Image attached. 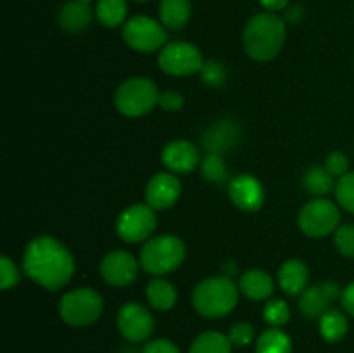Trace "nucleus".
I'll list each match as a JSON object with an SVG mask.
<instances>
[{
  "mask_svg": "<svg viewBox=\"0 0 354 353\" xmlns=\"http://www.w3.org/2000/svg\"><path fill=\"white\" fill-rule=\"evenodd\" d=\"M71 251L50 235H38L28 242L23 255V272L44 289L55 293L71 282L75 275Z\"/></svg>",
  "mask_w": 354,
  "mask_h": 353,
  "instance_id": "1",
  "label": "nucleus"
},
{
  "mask_svg": "<svg viewBox=\"0 0 354 353\" xmlns=\"http://www.w3.org/2000/svg\"><path fill=\"white\" fill-rule=\"evenodd\" d=\"M287 37L286 21L277 12L254 14L242 33L245 54L258 62H268L282 51Z\"/></svg>",
  "mask_w": 354,
  "mask_h": 353,
  "instance_id": "2",
  "label": "nucleus"
},
{
  "mask_svg": "<svg viewBox=\"0 0 354 353\" xmlns=\"http://www.w3.org/2000/svg\"><path fill=\"white\" fill-rule=\"evenodd\" d=\"M239 303V284L227 275H213L201 280L192 293L197 314L206 318L227 317Z\"/></svg>",
  "mask_w": 354,
  "mask_h": 353,
  "instance_id": "3",
  "label": "nucleus"
},
{
  "mask_svg": "<svg viewBox=\"0 0 354 353\" xmlns=\"http://www.w3.org/2000/svg\"><path fill=\"white\" fill-rule=\"evenodd\" d=\"M185 244L180 237L171 234L154 235L140 251V266L154 277H165L175 272L185 262Z\"/></svg>",
  "mask_w": 354,
  "mask_h": 353,
  "instance_id": "4",
  "label": "nucleus"
},
{
  "mask_svg": "<svg viewBox=\"0 0 354 353\" xmlns=\"http://www.w3.org/2000/svg\"><path fill=\"white\" fill-rule=\"evenodd\" d=\"M158 85L147 76H133L121 83L114 92V106L123 116L138 118L151 113L159 102Z\"/></svg>",
  "mask_w": 354,
  "mask_h": 353,
  "instance_id": "5",
  "label": "nucleus"
},
{
  "mask_svg": "<svg viewBox=\"0 0 354 353\" xmlns=\"http://www.w3.org/2000/svg\"><path fill=\"white\" fill-rule=\"evenodd\" d=\"M104 311V300L92 287H76L68 291L59 303V315L71 327L95 324Z\"/></svg>",
  "mask_w": 354,
  "mask_h": 353,
  "instance_id": "6",
  "label": "nucleus"
},
{
  "mask_svg": "<svg viewBox=\"0 0 354 353\" xmlns=\"http://www.w3.org/2000/svg\"><path fill=\"white\" fill-rule=\"evenodd\" d=\"M339 224H341V211H339L337 204L325 197L311 199L310 203L301 208L299 215H297V225H299L301 232L313 239L335 234V230L341 227Z\"/></svg>",
  "mask_w": 354,
  "mask_h": 353,
  "instance_id": "7",
  "label": "nucleus"
},
{
  "mask_svg": "<svg viewBox=\"0 0 354 353\" xmlns=\"http://www.w3.org/2000/svg\"><path fill=\"white\" fill-rule=\"evenodd\" d=\"M166 28L161 21L149 16H133L123 24V40L133 51L142 54L161 51L166 45Z\"/></svg>",
  "mask_w": 354,
  "mask_h": 353,
  "instance_id": "8",
  "label": "nucleus"
},
{
  "mask_svg": "<svg viewBox=\"0 0 354 353\" xmlns=\"http://www.w3.org/2000/svg\"><path fill=\"white\" fill-rule=\"evenodd\" d=\"M158 64L161 71L171 76H190L204 66L203 52L189 42H168L159 51Z\"/></svg>",
  "mask_w": 354,
  "mask_h": 353,
  "instance_id": "9",
  "label": "nucleus"
},
{
  "mask_svg": "<svg viewBox=\"0 0 354 353\" xmlns=\"http://www.w3.org/2000/svg\"><path fill=\"white\" fill-rule=\"evenodd\" d=\"M158 228V218L156 210H152L149 204H131L124 208L116 220V232L124 242H144L154 237V232Z\"/></svg>",
  "mask_w": 354,
  "mask_h": 353,
  "instance_id": "10",
  "label": "nucleus"
},
{
  "mask_svg": "<svg viewBox=\"0 0 354 353\" xmlns=\"http://www.w3.org/2000/svg\"><path fill=\"white\" fill-rule=\"evenodd\" d=\"M120 334L130 343H144L152 336L156 327L154 317L151 311L140 303H124L118 310L116 317Z\"/></svg>",
  "mask_w": 354,
  "mask_h": 353,
  "instance_id": "11",
  "label": "nucleus"
},
{
  "mask_svg": "<svg viewBox=\"0 0 354 353\" xmlns=\"http://www.w3.org/2000/svg\"><path fill=\"white\" fill-rule=\"evenodd\" d=\"M100 275L109 286L127 287L138 277V262L131 253L124 249H114L107 253L100 262Z\"/></svg>",
  "mask_w": 354,
  "mask_h": 353,
  "instance_id": "12",
  "label": "nucleus"
},
{
  "mask_svg": "<svg viewBox=\"0 0 354 353\" xmlns=\"http://www.w3.org/2000/svg\"><path fill=\"white\" fill-rule=\"evenodd\" d=\"M182 194V182L171 172L156 173L145 185V204L156 211L169 210Z\"/></svg>",
  "mask_w": 354,
  "mask_h": 353,
  "instance_id": "13",
  "label": "nucleus"
},
{
  "mask_svg": "<svg viewBox=\"0 0 354 353\" xmlns=\"http://www.w3.org/2000/svg\"><path fill=\"white\" fill-rule=\"evenodd\" d=\"M228 197L235 204V208L252 213V211L261 210L265 204V187L254 175L241 173V175H235L228 183Z\"/></svg>",
  "mask_w": 354,
  "mask_h": 353,
  "instance_id": "14",
  "label": "nucleus"
},
{
  "mask_svg": "<svg viewBox=\"0 0 354 353\" xmlns=\"http://www.w3.org/2000/svg\"><path fill=\"white\" fill-rule=\"evenodd\" d=\"M342 289L337 282L317 284V286L306 287L299 294V310L308 318H320L335 300H341Z\"/></svg>",
  "mask_w": 354,
  "mask_h": 353,
  "instance_id": "15",
  "label": "nucleus"
},
{
  "mask_svg": "<svg viewBox=\"0 0 354 353\" xmlns=\"http://www.w3.org/2000/svg\"><path fill=\"white\" fill-rule=\"evenodd\" d=\"M241 138V127L235 120L221 118L206 128L203 134V147L206 152L225 156L237 145Z\"/></svg>",
  "mask_w": 354,
  "mask_h": 353,
  "instance_id": "16",
  "label": "nucleus"
},
{
  "mask_svg": "<svg viewBox=\"0 0 354 353\" xmlns=\"http://www.w3.org/2000/svg\"><path fill=\"white\" fill-rule=\"evenodd\" d=\"M199 149L189 141H173L166 144L161 151V161L171 173H190L201 165Z\"/></svg>",
  "mask_w": 354,
  "mask_h": 353,
  "instance_id": "17",
  "label": "nucleus"
},
{
  "mask_svg": "<svg viewBox=\"0 0 354 353\" xmlns=\"http://www.w3.org/2000/svg\"><path fill=\"white\" fill-rule=\"evenodd\" d=\"M308 279H310V270L297 258L286 260L277 273L280 289L289 296H297L303 293L308 286Z\"/></svg>",
  "mask_w": 354,
  "mask_h": 353,
  "instance_id": "18",
  "label": "nucleus"
},
{
  "mask_svg": "<svg viewBox=\"0 0 354 353\" xmlns=\"http://www.w3.org/2000/svg\"><path fill=\"white\" fill-rule=\"evenodd\" d=\"M93 14L90 3L80 2V0H69L59 10V24L64 31L69 33H80L92 24Z\"/></svg>",
  "mask_w": 354,
  "mask_h": 353,
  "instance_id": "19",
  "label": "nucleus"
},
{
  "mask_svg": "<svg viewBox=\"0 0 354 353\" xmlns=\"http://www.w3.org/2000/svg\"><path fill=\"white\" fill-rule=\"evenodd\" d=\"M273 289H275V282H273L272 275L265 270H245L239 280V291L252 301L268 300L273 294Z\"/></svg>",
  "mask_w": 354,
  "mask_h": 353,
  "instance_id": "20",
  "label": "nucleus"
},
{
  "mask_svg": "<svg viewBox=\"0 0 354 353\" xmlns=\"http://www.w3.org/2000/svg\"><path fill=\"white\" fill-rule=\"evenodd\" d=\"M190 16H192L190 0H161L159 3V19L166 30H182L190 21Z\"/></svg>",
  "mask_w": 354,
  "mask_h": 353,
  "instance_id": "21",
  "label": "nucleus"
},
{
  "mask_svg": "<svg viewBox=\"0 0 354 353\" xmlns=\"http://www.w3.org/2000/svg\"><path fill=\"white\" fill-rule=\"evenodd\" d=\"M145 296H147L149 305L159 311L171 310L176 305V300H178L176 287L168 279H165V277H154L147 284Z\"/></svg>",
  "mask_w": 354,
  "mask_h": 353,
  "instance_id": "22",
  "label": "nucleus"
},
{
  "mask_svg": "<svg viewBox=\"0 0 354 353\" xmlns=\"http://www.w3.org/2000/svg\"><path fill=\"white\" fill-rule=\"evenodd\" d=\"M95 17L104 28H118L127 23V0H97Z\"/></svg>",
  "mask_w": 354,
  "mask_h": 353,
  "instance_id": "23",
  "label": "nucleus"
},
{
  "mask_svg": "<svg viewBox=\"0 0 354 353\" xmlns=\"http://www.w3.org/2000/svg\"><path fill=\"white\" fill-rule=\"evenodd\" d=\"M335 179L325 166H311L303 176V185L311 196L324 197L335 189Z\"/></svg>",
  "mask_w": 354,
  "mask_h": 353,
  "instance_id": "24",
  "label": "nucleus"
},
{
  "mask_svg": "<svg viewBox=\"0 0 354 353\" xmlns=\"http://www.w3.org/2000/svg\"><path fill=\"white\" fill-rule=\"evenodd\" d=\"M292 341L280 327H270L259 334L256 353H290Z\"/></svg>",
  "mask_w": 354,
  "mask_h": 353,
  "instance_id": "25",
  "label": "nucleus"
},
{
  "mask_svg": "<svg viewBox=\"0 0 354 353\" xmlns=\"http://www.w3.org/2000/svg\"><path fill=\"white\" fill-rule=\"evenodd\" d=\"M348 317L341 310L330 308V310H327L320 317L322 336H324V339H327L330 343L341 341L346 336V332H348Z\"/></svg>",
  "mask_w": 354,
  "mask_h": 353,
  "instance_id": "26",
  "label": "nucleus"
},
{
  "mask_svg": "<svg viewBox=\"0 0 354 353\" xmlns=\"http://www.w3.org/2000/svg\"><path fill=\"white\" fill-rule=\"evenodd\" d=\"M232 343L228 336L216 331H207L197 336L189 353H232Z\"/></svg>",
  "mask_w": 354,
  "mask_h": 353,
  "instance_id": "27",
  "label": "nucleus"
},
{
  "mask_svg": "<svg viewBox=\"0 0 354 353\" xmlns=\"http://www.w3.org/2000/svg\"><path fill=\"white\" fill-rule=\"evenodd\" d=\"M199 170L203 179L211 183L223 182L227 176V163H225L223 156L214 154V152H206V156L201 159Z\"/></svg>",
  "mask_w": 354,
  "mask_h": 353,
  "instance_id": "28",
  "label": "nucleus"
},
{
  "mask_svg": "<svg viewBox=\"0 0 354 353\" xmlns=\"http://www.w3.org/2000/svg\"><path fill=\"white\" fill-rule=\"evenodd\" d=\"M263 318L272 327H282L290 318L289 305L280 300V298H273V300L266 301V305L263 307Z\"/></svg>",
  "mask_w": 354,
  "mask_h": 353,
  "instance_id": "29",
  "label": "nucleus"
},
{
  "mask_svg": "<svg viewBox=\"0 0 354 353\" xmlns=\"http://www.w3.org/2000/svg\"><path fill=\"white\" fill-rule=\"evenodd\" d=\"M201 82L204 83L209 89H218V87L225 85L227 82V68L223 66V62L214 61H204L203 69H201Z\"/></svg>",
  "mask_w": 354,
  "mask_h": 353,
  "instance_id": "30",
  "label": "nucleus"
},
{
  "mask_svg": "<svg viewBox=\"0 0 354 353\" xmlns=\"http://www.w3.org/2000/svg\"><path fill=\"white\" fill-rule=\"evenodd\" d=\"M334 192L339 206L354 215V172L346 173L337 180Z\"/></svg>",
  "mask_w": 354,
  "mask_h": 353,
  "instance_id": "31",
  "label": "nucleus"
},
{
  "mask_svg": "<svg viewBox=\"0 0 354 353\" xmlns=\"http://www.w3.org/2000/svg\"><path fill=\"white\" fill-rule=\"evenodd\" d=\"M334 244L346 258L354 260V224H346L335 230Z\"/></svg>",
  "mask_w": 354,
  "mask_h": 353,
  "instance_id": "32",
  "label": "nucleus"
},
{
  "mask_svg": "<svg viewBox=\"0 0 354 353\" xmlns=\"http://www.w3.org/2000/svg\"><path fill=\"white\" fill-rule=\"evenodd\" d=\"M21 273L16 263L9 256H0V287L2 291H9L19 284Z\"/></svg>",
  "mask_w": 354,
  "mask_h": 353,
  "instance_id": "33",
  "label": "nucleus"
},
{
  "mask_svg": "<svg viewBox=\"0 0 354 353\" xmlns=\"http://www.w3.org/2000/svg\"><path fill=\"white\" fill-rule=\"evenodd\" d=\"M325 168L334 179H341L346 173H349V158L341 151H332L325 158Z\"/></svg>",
  "mask_w": 354,
  "mask_h": 353,
  "instance_id": "34",
  "label": "nucleus"
},
{
  "mask_svg": "<svg viewBox=\"0 0 354 353\" xmlns=\"http://www.w3.org/2000/svg\"><path fill=\"white\" fill-rule=\"evenodd\" d=\"M228 339L234 346H248L254 339V327L248 322H239V324L232 325Z\"/></svg>",
  "mask_w": 354,
  "mask_h": 353,
  "instance_id": "35",
  "label": "nucleus"
},
{
  "mask_svg": "<svg viewBox=\"0 0 354 353\" xmlns=\"http://www.w3.org/2000/svg\"><path fill=\"white\" fill-rule=\"evenodd\" d=\"M183 104H185L183 96L180 92H176V90H165V92L159 93L158 106L161 109L168 111V113H176V111L182 109Z\"/></svg>",
  "mask_w": 354,
  "mask_h": 353,
  "instance_id": "36",
  "label": "nucleus"
},
{
  "mask_svg": "<svg viewBox=\"0 0 354 353\" xmlns=\"http://www.w3.org/2000/svg\"><path fill=\"white\" fill-rule=\"evenodd\" d=\"M142 353H180V350L169 339H152L144 346Z\"/></svg>",
  "mask_w": 354,
  "mask_h": 353,
  "instance_id": "37",
  "label": "nucleus"
},
{
  "mask_svg": "<svg viewBox=\"0 0 354 353\" xmlns=\"http://www.w3.org/2000/svg\"><path fill=\"white\" fill-rule=\"evenodd\" d=\"M341 305H342V308L346 310V314L353 315L354 317V280L351 284H348L344 289H342Z\"/></svg>",
  "mask_w": 354,
  "mask_h": 353,
  "instance_id": "38",
  "label": "nucleus"
},
{
  "mask_svg": "<svg viewBox=\"0 0 354 353\" xmlns=\"http://www.w3.org/2000/svg\"><path fill=\"white\" fill-rule=\"evenodd\" d=\"M259 3L263 6V9H266V12H277V10L287 9L290 0H259Z\"/></svg>",
  "mask_w": 354,
  "mask_h": 353,
  "instance_id": "39",
  "label": "nucleus"
},
{
  "mask_svg": "<svg viewBox=\"0 0 354 353\" xmlns=\"http://www.w3.org/2000/svg\"><path fill=\"white\" fill-rule=\"evenodd\" d=\"M301 16H303V10H301V7L294 6V7H290L289 10H287L286 19L290 21V23H297V21L301 19Z\"/></svg>",
  "mask_w": 354,
  "mask_h": 353,
  "instance_id": "40",
  "label": "nucleus"
},
{
  "mask_svg": "<svg viewBox=\"0 0 354 353\" xmlns=\"http://www.w3.org/2000/svg\"><path fill=\"white\" fill-rule=\"evenodd\" d=\"M237 272V265H235V263H232V262H228L227 265L223 266V275H227V277H234V273Z\"/></svg>",
  "mask_w": 354,
  "mask_h": 353,
  "instance_id": "41",
  "label": "nucleus"
},
{
  "mask_svg": "<svg viewBox=\"0 0 354 353\" xmlns=\"http://www.w3.org/2000/svg\"><path fill=\"white\" fill-rule=\"evenodd\" d=\"M80 2H85V3H90V2H93V0H80Z\"/></svg>",
  "mask_w": 354,
  "mask_h": 353,
  "instance_id": "42",
  "label": "nucleus"
},
{
  "mask_svg": "<svg viewBox=\"0 0 354 353\" xmlns=\"http://www.w3.org/2000/svg\"><path fill=\"white\" fill-rule=\"evenodd\" d=\"M135 2H147V0H135Z\"/></svg>",
  "mask_w": 354,
  "mask_h": 353,
  "instance_id": "43",
  "label": "nucleus"
}]
</instances>
